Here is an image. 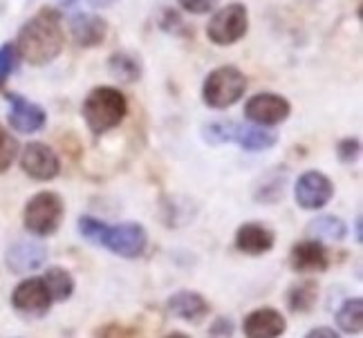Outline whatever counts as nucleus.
Wrapping results in <instances>:
<instances>
[{"label":"nucleus","mask_w":363,"mask_h":338,"mask_svg":"<svg viewBox=\"0 0 363 338\" xmlns=\"http://www.w3.org/2000/svg\"><path fill=\"white\" fill-rule=\"evenodd\" d=\"M231 130L233 121H213L202 128V137L206 139V144H229L231 142Z\"/></svg>","instance_id":"393cba45"},{"label":"nucleus","mask_w":363,"mask_h":338,"mask_svg":"<svg viewBox=\"0 0 363 338\" xmlns=\"http://www.w3.org/2000/svg\"><path fill=\"white\" fill-rule=\"evenodd\" d=\"M69 34L79 47H96L106 40L108 23L96 13H74L69 18Z\"/></svg>","instance_id":"dca6fc26"},{"label":"nucleus","mask_w":363,"mask_h":338,"mask_svg":"<svg viewBox=\"0 0 363 338\" xmlns=\"http://www.w3.org/2000/svg\"><path fill=\"white\" fill-rule=\"evenodd\" d=\"M43 283L52 295V303H63L74 291V278L63 266H50L43 276Z\"/></svg>","instance_id":"4be33fe9"},{"label":"nucleus","mask_w":363,"mask_h":338,"mask_svg":"<svg viewBox=\"0 0 363 338\" xmlns=\"http://www.w3.org/2000/svg\"><path fill=\"white\" fill-rule=\"evenodd\" d=\"M81 115L86 119L90 133L101 137L115 130L125 119V115H128V98H125V94L119 88H94L86 96V101H83Z\"/></svg>","instance_id":"7ed1b4c3"},{"label":"nucleus","mask_w":363,"mask_h":338,"mask_svg":"<svg viewBox=\"0 0 363 338\" xmlns=\"http://www.w3.org/2000/svg\"><path fill=\"white\" fill-rule=\"evenodd\" d=\"M18 63V50L13 43H3L0 45V86H5V81L11 77Z\"/></svg>","instance_id":"a878e982"},{"label":"nucleus","mask_w":363,"mask_h":338,"mask_svg":"<svg viewBox=\"0 0 363 338\" xmlns=\"http://www.w3.org/2000/svg\"><path fill=\"white\" fill-rule=\"evenodd\" d=\"M247 92V77L235 65H220L202 83V98L208 108L227 110Z\"/></svg>","instance_id":"20e7f679"},{"label":"nucleus","mask_w":363,"mask_h":338,"mask_svg":"<svg viewBox=\"0 0 363 338\" xmlns=\"http://www.w3.org/2000/svg\"><path fill=\"white\" fill-rule=\"evenodd\" d=\"M166 338H189V336H186L184 332H173V334H169Z\"/></svg>","instance_id":"473e14b6"},{"label":"nucleus","mask_w":363,"mask_h":338,"mask_svg":"<svg viewBox=\"0 0 363 338\" xmlns=\"http://www.w3.org/2000/svg\"><path fill=\"white\" fill-rule=\"evenodd\" d=\"M334 197L332 179L320 171H305L294 184V200L305 210H318Z\"/></svg>","instance_id":"6e6552de"},{"label":"nucleus","mask_w":363,"mask_h":338,"mask_svg":"<svg viewBox=\"0 0 363 338\" xmlns=\"http://www.w3.org/2000/svg\"><path fill=\"white\" fill-rule=\"evenodd\" d=\"M11 305L23 314L30 316H43L52 307V295L43 283V278H27L13 289Z\"/></svg>","instance_id":"9b49d317"},{"label":"nucleus","mask_w":363,"mask_h":338,"mask_svg":"<svg viewBox=\"0 0 363 338\" xmlns=\"http://www.w3.org/2000/svg\"><path fill=\"white\" fill-rule=\"evenodd\" d=\"M231 142L238 144L245 150L260 152V150L274 148L276 142H278V137L274 133H269L267 128H260V125H254V123H235L233 121Z\"/></svg>","instance_id":"a211bd4d"},{"label":"nucleus","mask_w":363,"mask_h":338,"mask_svg":"<svg viewBox=\"0 0 363 338\" xmlns=\"http://www.w3.org/2000/svg\"><path fill=\"white\" fill-rule=\"evenodd\" d=\"M108 72L119 83H135L142 79V61L128 52H115L108 59Z\"/></svg>","instance_id":"6ab92c4d"},{"label":"nucleus","mask_w":363,"mask_h":338,"mask_svg":"<svg viewBox=\"0 0 363 338\" xmlns=\"http://www.w3.org/2000/svg\"><path fill=\"white\" fill-rule=\"evenodd\" d=\"M21 168L25 175H30L36 181H50L59 177L61 159L48 144L30 142L21 152Z\"/></svg>","instance_id":"1a4fd4ad"},{"label":"nucleus","mask_w":363,"mask_h":338,"mask_svg":"<svg viewBox=\"0 0 363 338\" xmlns=\"http://www.w3.org/2000/svg\"><path fill=\"white\" fill-rule=\"evenodd\" d=\"M289 264L294 271H325L330 266V253L323 242L318 240H305L296 242L289 251Z\"/></svg>","instance_id":"4468645a"},{"label":"nucleus","mask_w":363,"mask_h":338,"mask_svg":"<svg viewBox=\"0 0 363 338\" xmlns=\"http://www.w3.org/2000/svg\"><path fill=\"white\" fill-rule=\"evenodd\" d=\"M7 101H9V115H7V121L9 125L16 133H23V135H32V133H38L43 125L48 123V115L45 110L40 108L38 103L30 101V98H25L21 94H11L7 92Z\"/></svg>","instance_id":"9d476101"},{"label":"nucleus","mask_w":363,"mask_h":338,"mask_svg":"<svg viewBox=\"0 0 363 338\" xmlns=\"http://www.w3.org/2000/svg\"><path fill=\"white\" fill-rule=\"evenodd\" d=\"M249 30V11L242 3H229L220 7L206 25V38L213 45L229 47L245 38Z\"/></svg>","instance_id":"423d86ee"},{"label":"nucleus","mask_w":363,"mask_h":338,"mask_svg":"<svg viewBox=\"0 0 363 338\" xmlns=\"http://www.w3.org/2000/svg\"><path fill=\"white\" fill-rule=\"evenodd\" d=\"M211 334L213 336H222V338L233 336V322H231V318H218L213 322V327H211Z\"/></svg>","instance_id":"c85d7f7f"},{"label":"nucleus","mask_w":363,"mask_h":338,"mask_svg":"<svg viewBox=\"0 0 363 338\" xmlns=\"http://www.w3.org/2000/svg\"><path fill=\"white\" fill-rule=\"evenodd\" d=\"M291 112V103L285 96L274 92H258L245 103V117L260 128L283 123Z\"/></svg>","instance_id":"0eeeda50"},{"label":"nucleus","mask_w":363,"mask_h":338,"mask_svg":"<svg viewBox=\"0 0 363 338\" xmlns=\"http://www.w3.org/2000/svg\"><path fill=\"white\" fill-rule=\"evenodd\" d=\"M79 231L90 242L106 247L110 253L121 258H139L146 253L148 247V231L139 222H121V224H108L92 215L79 218Z\"/></svg>","instance_id":"f03ea898"},{"label":"nucleus","mask_w":363,"mask_h":338,"mask_svg":"<svg viewBox=\"0 0 363 338\" xmlns=\"http://www.w3.org/2000/svg\"><path fill=\"white\" fill-rule=\"evenodd\" d=\"M177 3L189 13H208L213 9L216 0H177Z\"/></svg>","instance_id":"cd10ccee"},{"label":"nucleus","mask_w":363,"mask_h":338,"mask_svg":"<svg viewBox=\"0 0 363 338\" xmlns=\"http://www.w3.org/2000/svg\"><path fill=\"white\" fill-rule=\"evenodd\" d=\"M337 152L341 162L350 164V162H357L359 154H361V142L357 137H347V139H341L339 146H337Z\"/></svg>","instance_id":"bb28decb"},{"label":"nucleus","mask_w":363,"mask_h":338,"mask_svg":"<svg viewBox=\"0 0 363 338\" xmlns=\"http://www.w3.org/2000/svg\"><path fill=\"white\" fill-rule=\"evenodd\" d=\"M7 266L13 274H27V271H36L48 262V249L40 242L32 240H21L16 244H11L7 251Z\"/></svg>","instance_id":"2eb2a0df"},{"label":"nucleus","mask_w":363,"mask_h":338,"mask_svg":"<svg viewBox=\"0 0 363 338\" xmlns=\"http://www.w3.org/2000/svg\"><path fill=\"white\" fill-rule=\"evenodd\" d=\"M307 233L314 240H330V242H341L347 235V224L337 215H318L310 224H307Z\"/></svg>","instance_id":"aec40b11"},{"label":"nucleus","mask_w":363,"mask_h":338,"mask_svg":"<svg viewBox=\"0 0 363 338\" xmlns=\"http://www.w3.org/2000/svg\"><path fill=\"white\" fill-rule=\"evenodd\" d=\"M16 154H18V142L5 125H0V173H5L13 164Z\"/></svg>","instance_id":"b1692460"},{"label":"nucleus","mask_w":363,"mask_h":338,"mask_svg":"<svg viewBox=\"0 0 363 338\" xmlns=\"http://www.w3.org/2000/svg\"><path fill=\"white\" fill-rule=\"evenodd\" d=\"M235 249L247 253V256H262L269 253L276 244V233L260 222H247L235 231Z\"/></svg>","instance_id":"ddd939ff"},{"label":"nucleus","mask_w":363,"mask_h":338,"mask_svg":"<svg viewBox=\"0 0 363 338\" xmlns=\"http://www.w3.org/2000/svg\"><path fill=\"white\" fill-rule=\"evenodd\" d=\"M337 325L345 334H361V329H363V298H347L339 307Z\"/></svg>","instance_id":"5701e85b"},{"label":"nucleus","mask_w":363,"mask_h":338,"mask_svg":"<svg viewBox=\"0 0 363 338\" xmlns=\"http://www.w3.org/2000/svg\"><path fill=\"white\" fill-rule=\"evenodd\" d=\"M86 3H88L92 9H108V7L117 5L119 0H86Z\"/></svg>","instance_id":"7c9ffc66"},{"label":"nucleus","mask_w":363,"mask_h":338,"mask_svg":"<svg viewBox=\"0 0 363 338\" xmlns=\"http://www.w3.org/2000/svg\"><path fill=\"white\" fill-rule=\"evenodd\" d=\"M361 215H357V222H354V235H357V242L361 244Z\"/></svg>","instance_id":"2f4dec72"},{"label":"nucleus","mask_w":363,"mask_h":338,"mask_svg":"<svg viewBox=\"0 0 363 338\" xmlns=\"http://www.w3.org/2000/svg\"><path fill=\"white\" fill-rule=\"evenodd\" d=\"M166 305H169V312L173 316L189 320V322H200L211 312V305H208L204 295L198 291H177L171 295Z\"/></svg>","instance_id":"f3484780"},{"label":"nucleus","mask_w":363,"mask_h":338,"mask_svg":"<svg viewBox=\"0 0 363 338\" xmlns=\"http://www.w3.org/2000/svg\"><path fill=\"white\" fill-rule=\"evenodd\" d=\"M305 338H341L339 332H334L332 327H314Z\"/></svg>","instance_id":"c756f323"},{"label":"nucleus","mask_w":363,"mask_h":338,"mask_svg":"<svg viewBox=\"0 0 363 338\" xmlns=\"http://www.w3.org/2000/svg\"><path fill=\"white\" fill-rule=\"evenodd\" d=\"M318 300V285L314 280H303V283L291 285L287 291V305L294 314H307L316 307Z\"/></svg>","instance_id":"412c9836"},{"label":"nucleus","mask_w":363,"mask_h":338,"mask_svg":"<svg viewBox=\"0 0 363 338\" xmlns=\"http://www.w3.org/2000/svg\"><path fill=\"white\" fill-rule=\"evenodd\" d=\"M242 329H245L247 338H278L285 334L287 320L278 309L262 307V309H256V312H251L245 318Z\"/></svg>","instance_id":"f8f14e48"},{"label":"nucleus","mask_w":363,"mask_h":338,"mask_svg":"<svg viewBox=\"0 0 363 338\" xmlns=\"http://www.w3.org/2000/svg\"><path fill=\"white\" fill-rule=\"evenodd\" d=\"M18 56L30 65H48L63 52L65 45V30H63V16L61 11L43 7L27 21L16 43Z\"/></svg>","instance_id":"f257e3e1"},{"label":"nucleus","mask_w":363,"mask_h":338,"mask_svg":"<svg viewBox=\"0 0 363 338\" xmlns=\"http://www.w3.org/2000/svg\"><path fill=\"white\" fill-rule=\"evenodd\" d=\"M63 215H65L63 197L54 191H40L25 204L23 222L30 233L45 237L59 231Z\"/></svg>","instance_id":"39448f33"},{"label":"nucleus","mask_w":363,"mask_h":338,"mask_svg":"<svg viewBox=\"0 0 363 338\" xmlns=\"http://www.w3.org/2000/svg\"><path fill=\"white\" fill-rule=\"evenodd\" d=\"M303 3H316V0H303Z\"/></svg>","instance_id":"72a5a7b5"}]
</instances>
